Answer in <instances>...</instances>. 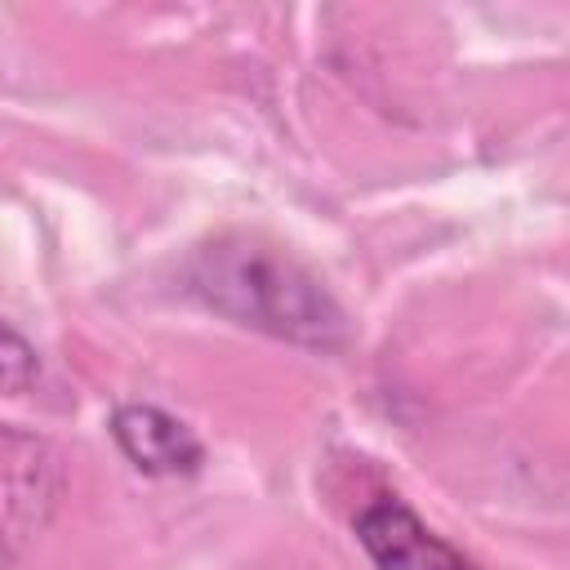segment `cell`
I'll list each match as a JSON object with an SVG mask.
<instances>
[{
  "mask_svg": "<svg viewBox=\"0 0 570 570\" xmlns=\"http://www.w3.org/2000/svg\"><path fill=\"white\" fill-rule=\"evenodd\" d=\"M352 530L365 557L374 561V570H481L454 543H445L410 503L392 494L370 499L356 512Z\"/></svg>",
  "mask_w": 570,
  "mask_h": 570,
  "instance_id": "obj_3",
  "label": "cell"
},
{
  "mask_svg": "<svg viewBox=\"0 0 570 570\" xmlns=\"http://www.w3.org/2000/svg\"><path fill=\"white\" fill-rule=\"evenodd\" d=\"M111 441L142 476H191L205 463V441L169 410L151 401H125L111 410Z\"/></svg>",
  "mask_w": 570,
  "mask_h": 570,
  "instance_id": "obj_4",
  "label": "cell"
},
{
  "mask_svg": "<svg viewBox=\"0 0 570 570\" xmlns=\"http://www.w3.org/2000/svg\"><path fill=\"white\" fill-rule=\"evenodd\" d=\"M187 289L218 316L298 347H343L352 325L338 298L289 249L254 232H223L187 258Z\"/></svg>",
  "mask_w": 570,
  "mask_h": 570,
  "instance_id": "obj_1",
  "label": "cell"
},
{
  "mask_svg": "<svg viewBox=\"0 0 570 570\" xmlns=\"http://www.w3.org/2000/svg\"><path fill=\"white\" fill-rule=\"evenodd\" d=\"M62 494V463L45 436L0 423V539H31Z\"/></svg>",
  "mask_w": 570,
  "mask_h": 570,
  "instance_id": "obj_2",
  "label": "cell"
},
{
  "mask_svg": "<svg viewBox=\"0 0 570 570\" xmlns=\"http://www.w3.org/2000/svg\"><path fill=\"white\" fill-rule=\"evenodd\" d=\"M36 379H40L36 347L9 321H0V396H22L36 387Z\"/></svg>",
  "mask_w": 570,
  "mask_h": 570,
  "instance_id": "obj_5",
  "label": "cell"
}]
</instances>
